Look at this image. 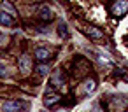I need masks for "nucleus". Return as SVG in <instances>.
<instances>
[{"instance_id": "1", "label": "nucleus", "mask_w": 128, "mask_h": 112, "mask_svg": "<svg viewBox=\"0 0 128 112\" xmlns=\"http://www.w3.org/2000/svg\"><path fill=\"white\" fill-rule=\"evenodd\" d=\"M28 107H30L28 102H23V100H9V102L4 103L2 110L4 112H25V110H28Z\"/></svg>"}, {"instance_id": "2", "label": "nucleus", "mask_w": 128, "mask_h": 112, "mask_svg": "<svg viewBox=\"0 0 128 112\" xmlns=\"http://www.w3.org/2000/svg\"><path fill=\"white\" fill-rule=\"evenodd\" d=\"M128 11V0H116L114 5L110 7V12L114 16H123Z\"/></svg>"}, {"instance_id": "3", "label": "nucleus", "mask_w": 128, "mask_h": 112, "mask_svg": "<svg viewBox=\"0 0 128 112\" xmlns=\"http://www.w3.org/2000/svg\"><path fill=\"white\" fill-rule=\"evenodd\" d=\"M39 18L42 19V21H51L53 18H54V12H53V9L49 7V5H40L39 7Z\"/></svg>"}, {"instance_id": "4", "label": "nucleus", "mask_w": 128, "mask_h": 112, "mask_svg": "<svg viewBox=\"0 0 128 112\" xmlns=\"http://www.w3.org/2000/svg\"><path fill=\"white\" fill-rule=\"evenodd\" d=\"M60 100H62V96H60V95H56V93H53V91H48V93H46V96H44V105L51 109V107H54Z\"/></svg>"}, {"instance_id": "5", "label": "nucleus", "mask_w": 128, "mask_h": 112, "mask_svg": "<svg viewBox=\"0 0 128 112\" xmlns=\"http://www.w3.org/2000/svg\"><path fill=\"white\" fill-rule=\"evenodd\" d=\"M18 65H20V70L26 74V72L30 70V67H32V60H30V56H28V54H23V56H20V60H18Z\"/></svg>"}, {"instance_id": "6", "label": "nucleus", "mask_w": 128, "mask_h": 112, "mask_svg": "<svg viewBox=\"0 0 128 112\" xmlns=\"http://www.w3.org/2000/svg\"><path fill=\"white\" fill-rule=\"evenodd\" d=\"M63 82H65L63 72H62V70H56V72L53 74V79H51V84H53V88H62V86H63Z\"/></svg>"}, {"instance_id": "7", "label": "nucleus", "mask_w": 128, "mask_h": 112, "mask_svg": "<svg viewBox=\"0 0 128 112\" xmlns=\"http://www.w3.org/2000/svg\"><path fill=\"white\" fill-rule=\"evenodd\" d=\"M84 32H86L93 40H100V39H104V33H102L96 26H86V28H84Z\"/></svg>"}, {"instance_id": "8", "label": "nucleus", "mask_w": 128, "mask_h": 112, "mask_svg": "<svg viewBox=\"0 0 128 112\" xmlns=\"http://www.w3.org/2000/svg\"><path fill=\"white\" fill-rule=\"evenodd\" d=\"M34 54H35V58H37L39 61H46V60H49V56H51L49 49H46V47H37Z\"/></svg>"}, {"instance_id": "9", "label": "nucleus", "mask_w": 128, "mask_h": 112, "mask_svg": "<svg viewBox=\"0 0 128 112\" xmlns=\"http://www.w3.org/2000/svg\"><path fill=\"white\" fill-rule=\"evenodd\" d=\"M95 88H96V82H95L93 79H88V81L84 82V86H82V93H84V95H88V93L95 91Z\"/></svg>"}, {"instance_id": "10", "label": "nucleus", "mask_w": 128, "mask_h": 112, "mask_svg": "<svg viewBox=\"0 0 128 112\" xmlns=\"http://www.w3.org/2000/svg\"><path fill=\"white\" fill-rule=\"evenodd\" d=\"M14 23L12 16L11 14H6V12H0V25H6V26H11Z\"/></svg>"}, {"instance_id": "11", "label": "nucleus", "mask_w": 128, "mask_h": 112, "mask_svg": "<svg viewBox=\"0 0 128 112\" xmlns=\"http://www.w3.org/2000/svg\"><path fill=\"white\" fill-rule=\"evenodd\" d=\"M0 7H2V9H4L7 14H11V16H16V9H14V7H12V5L7 2V0H4V2L0 4Z\"/></svg>"}, {"instance_id": "12", "label": "nucleus", "mask_w": 128, "mask_h": 112, "mask_svg": "<svg viewBox=\"0 0 128 112\" xmlns=\"http://www.w3.org/2000/svg\"><path fill=\"white\" fill-rule=\"evenodd\" d=\"M58 35H60L62 39H68V28H67V25H65L63 21L58 25Z\"/></svg>"}, {"instance_id": "13", "label": "nucleus", "mask_w": 128, "mask_h": 112, "mask_svg": "<svg viewBox=\"0 0 128 112\" xmlns=\"http://www.w3.org/2000/svg\"><path fill=\"white\" fill-rule=\"evenodd\" d=\"M35 70H37V74H39V75H48V72H49V67H48V65H39Z\"/></svg>"}, {"instance_id": "14", "label": "nucleus", "mask_w": 128, "mask_h": 112, "mask_svg": "<svg viewBox=\"0 0 128 112\" xmlns=\"http://www.w3.org/2000/svg\"><path fill=\"white\" fill-rule=\"evenodd\" d=\"M6 72H7L6 65H2V63H0V77H4V75H6Z\"/></svg>"}, {"instance_id": "15", "label": "nucleus", "mask_w": 128, "mask_h": 112, "mask_svg": "<svg viewBox=\"0 0 128 112\" xmlns=\"http://www.w3.org/2000/svg\"><path fill=\"white\" fill-rule=\"evenodd\" d=\"M4 42H6V35L0 33V44H4Z\"/></svg>"}]
</instances>
